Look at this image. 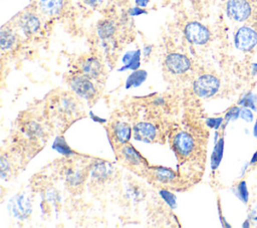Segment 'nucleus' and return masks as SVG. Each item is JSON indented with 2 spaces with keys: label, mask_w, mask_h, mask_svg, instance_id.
I'll use <instances>...</instances> for the list:
<instances>
[{
  "label": "nucleus",
  "mask_w": 257,
  "mask_h": 228,
  "mask_svg": "<svg viewBox=\"0 0 257 228\" xmlns=\"http://www.w3.org/2000/svg\"><path fill=\"white\" fill-rule=\"evenodd\" d=\"M220 87V80L212 74H202L193 82L194 92L201 97L213 96Z\"/></svg>",
  "instance_id": "obj_1"
},
{
  "label": "nucleus",
  "mask_w": 257,
  "mask_h": 228,
  "mask_svg": "<svg viewBox=\"0 0 257 228\" xmlns=\"http://www.w3.org/2000/svg\"><path fill=\"white\" fill-rule=\"evenodd\" d=\"M184 34L186 39L195 45H204L211 37L209 29L198 21L189 22L184 28Z\"/></svg>",
  "instance_id": "obj_2"
},
{
  "label": "nucleus",
  "mask_w": 257,
  "mask_h": 228,
  "mask_svg": "<svg viewBox=\"0 0 257 228\" xmlns=\"http://www.w3.org/2000/svg\"><path fill=\"white\" fill-rule=\"evenodd\" d=\"M91 78L87 77L86 75H76L70 78L69 80V85L71 89L77 94L78 96L86 99V100H91L92 98L95 97L97 91L90 80Z\"/></svg>",
  "instance_id": "obj_3"
},
{
  "label": "nucleus",
  "mask_w": 257,
  "mask_h": 228,
  "mask_svg": "<svg viewBox=\"0 0 257 228\" xmlns=\"http://www.w3.org/2000/svg\"><path fill=\"white\" fill-rule=\"evenodd\" d=\"M234 44L241 51H251L257 45V31L250 26H241L235 33Z\"/></svg>",
  "instance_id": "obj_4"
},
{
  "label": "nucleus",
  "mask_w": 257,
  "mask_h": 228,
  "mask_svg": "<svg viewBox=\"0 0 257 228\" xmlns=\"http://www.w3.org/2000/svg\"><path fill=\"white\" fill-rule=\"evenodd\" d=\"M226 13L232 20L244 22L251 16L252 8L247 0H228Z\"/></svg>",
  "instance_id": "obj_5"
},
{
  "label": "nucleus",
  "mask_w": 257,
  "mask_h": 228,
  "mask_svg": "<svg viewBox=\"0 0 257 228\" xmlns=\"http://www.w3.org/2000/svg\"><path fill=\"white\" fill-rule=\"evenodd\" d=\"M172 146L175 153L180 158H187L195 149V141L190 134L186 132H179L175 135Z\"/></svg>",
  "instance_id": "obj_6"
},
{
  "label": "nucleus",
  "mask_w": 257,
  "mask_h": 228,
  "mask_svg": "<svg viewBox=\"0 0 257 228\" xmlns=\"http://www.w3.org/2000/svg\"><path fill=\"white\" fill-rule=\"evenodd\" d=\"M165 66L173 74H183L190 69L191 61L186 55L173 52L166 56Z\"/></svg>",
  "instance_id": "obj_7"
},
{
  "label": "nucleus",
  "mask_w": 257,
  "mask_h": 228,
  "mask_svg": "<svg viewBox=\"0 0 257 228\" xmlns=\"http://www.w3.org/2000/svg\"><path fill=\"white\" fill-rule=\"evenodd\" d=\"M134 137L137 141L143 143H152L157 138V129L150 123H138L133 128Z\"/></svg>",
  "instance_id": "obj_8"
},
{
  "label": "nucleus",
  "mask_w": 257,
  "mask_h": 228,
  "mask_svg": "<svg viewBox=\"0 0 257 228\" xmlns=\"http://www.w3.org/2000/svg\"><path fill=\"white\" fill-rule=\"evenodd\" d=\"M18 26L27 36L35 34L41 26L39 18L32 12H25L18 18Z\"/></svg>",
  "instance_id": "obj_9"
},
{
  "label": "nucleus",
  "mask_w": 257,
  "mask_h": 228,
  "mask_svg": "<svg viewBox=\"0 0 257 228\" xmlns=\"http://www.w3.org/2000/svg\"><path fill=\"white\" fill-rule=\"evenodd\" d=\"M10 209L15 217L23 219L30 214L31 204L24 195H18L11 200Z\"/></svg>",
  "instance_id": "obj_10"
},
{
  "label": "nucleus",
  "mask_w": 257,
  "mask_h": 228,
  "mask_svg": "<svg viewBox=\"0 0 257 228\" xmlns=\"http://www.w3.org/2000/svg\"><path fill=\"white\" fill-rule=\"evenodd\" d=\"M132 128L123 122H115L111 127V135L113 140L118 145H125L132 135Z\"/></svg>",
  "instance_id": "obj_11"
},
{
  "label": "nucleus",
  "mask_w": 257,
  "mask_h": 228,
  "mask_svg": "<svg viewBox=\"0 0 257 228\" xmlns=\"http://www.w3.org/2000/svg\"><path fill=\"white\" fill-rule=\"evenodd\" d=\"M81 69L83 74L91 79L98 78L103 71L102 64L96 57L86 58L81 64Z\"/></svg>",
  "instance_id": "obj_12"
},
{
  "label": "nucleus",
  "mask_w": 257,
  "mask_h": 228,
  "mask_svg": "<svg viewBox=\"0 0 257 228\" xmlns=\"http://www.w3.org/2000/svg\"><path fill=\"white\" fill-rule=\"evenodd\" d=\"M64 6L63 0H40L39 9L47 16L58 15Z\"/></svg>",
  "instance_id": "obj_13"
},
{
  "label": "nucleus",
  "mask_w": 257,
  "mask_h": 228,
  "mask_svg": "<svg viewBox=\"0 0 257 228\" xmlns=\"http://www.w3.org/2000/svg\"><path fill=\"white\" fill-rule=\"evenodd\" d=\"M121 156L123 160L131 166H140L145 164L144 158L141 156V154L131 145H124L121 148Z\"/></svg>",
  "instance_id": "obj_14"
},
{
  "label": "nucleus",
  "mask_w": 257,
  "mask_h": 228,
  "mask_svg": "<svg viewBox=\"0 0 257 228\" xmlns=\"http://www.w3.org/2000/svg\"><path fill=\"white\" fill-rule=\"evenodd\" d=\"M90 173L92 178H94L95 180L103 181L111 175L112 168H111V165L108 164L107 162L98 161L91 166Z\"/></svg>",
  "instance_id": "obj_15"
},
{
  "label": "nucleus",
  "mask_w": 257,
  "mask_h": 228,
  "mask_svg": "<svg viewBox=\"0 0 257 228\" xmlns=\"http://www.w3.org/2000/svg\"><path fill=\"white\" fill-rule=\"evenodd\" d=\"M122 63L123 67L120 68V70L124 69H132L137 70L140 67L141 64V50H131L127 51L123 57H122Z\"/></svg>",
  "instance_id": "obj_16"
},
{
  "label": "nucleus",
  "mask_w": 257,
  "mask_h": 228,
  "mask_svg": "<svg viewBox=\"0 0 257 228\" xmlns=\"http://www.w3.org/2000/svg\"><path fill=\"white\" fill-rule=\"evenodd\" d=\"M96 31L99 38L109 39L114 35L116 31V26L112 20H102L97 24Z\"/></svg>",
  "instance_id": "obj_17"
},
{
  "label": "nucleus",
  "mask_w": 257,
  "mask_h": 228,
  "mask_svg": "<svg viewBox=\"0 0 257 228\" xmlns=\"http://www.w3.org/2000/svg\"><path fill=\"white\" fill-rule=\"evenodd\" d=\"M16 42V36L9 28L2 27L0 31V46L2 50L11 49Z\"/></svg>",
  "instance_id": "obj_18"
},
{
  "label": "nucleus",
  "mask_w": 257,
  "mask_h": 228,
  "mask_svg": "<svg viewBox=\"0 0 257 228\" xmlns=\"http://www.w3.org/2000/svg\"><path fill=\"white\" fill-rule=\"evenodd\" d=\"M153 174L159 182L164 183V184L172 182L177 177V174L172 169L165 168V167H156V168H154L153 169Z\"/></svg>",
  "instance_id": "obj_19"
},
{
  "label": "nucleus",
  "mask_w": 257,
  "mask_h": 228,
  "mask_svg": "<svg viewBox=\"0 0 257 228\" xmlns=\"http://www.w3.org/2000/svg\"><path fill=\"white\" fill-rule=\"evenodd\" d=\"M148 73L146 70L144 69H137L134 70V72H132L125 82V87L126 88H131V87H137L140 86L147 78Z\"/></svg>",
  "instance_id": "obj_20"
},
{
  "label": "nucleus",
  "mask_w": 257,
  "mask_h": 228,
  "mask_svg": "<svg viewBox=\"0 0 257 228\" xmlns=\"http://www.w3.org/2000/svg\"><path fill=\"white\" fill-rule=\"evenodd\" d=\"M223 151H224V139L221 138L215 145L212 156H211V167L213 170L217 169L221 163L223 158Z\"/></svg>",
  "instance_id": "obj_21"
},
{
  "label": "nucleus",
  "mask_w": 257,
  "mask_h": 228,
  "mask_svg": "<svg viewBox=\"0 0 257 228\" xmlns=\"http://www.w3.org/2000/svg\"><path fill=\"white\" fill-rule=\"evenodd\" d=\"M52 148L54 150H56L58 153L62 154V155H65V156H68V155H71L72 154V151L71 149L69 148V146L67 145V143L65 142L64 138L62 137H57L53 143V146Z\"/></svg>",
  "instance_id": "obj_22"
},
{
  "label": "nucleus",
  "mask_w": 257,
  "mask_h": 228,
  "mask_svg": "<svg viewBox=\"0 0 257 228\" xmlns=\"http://www.w3.org/2000/svg\"><path fill=\"white\" fill-rule=\"evenodd\" d=\"M239 104L249 107L253 110L257 109V96L256 94L252 93V92H248L246 94H244L240 100H239Z\"/></svg>",
  "instance_id": "obj_23"
},
{
  "label": "nucleus",
  "mask_w": 257,
  "mask_h": 228,
  "mask_svg": "<svg viewBox=\"0 0 257 228\" xmlns=\"http://www.w3.org/2000/svg\"><path fill=\"white\" fill-rule=\"evenodd\" d=\"M66 180L67 182L72 185V186H76L79 185L83 182L84 180V175L82 174V172L80 171H73V170H69L66 174Z\"/></svg>",
  "instance_id": "obj_24"
},
{
  "label": "nucleus",
  "mask_w": 257,
  "mask_h": 228,
  "mask_svg": "<svg viewBox=\"0 0 257 228\" xmlns=\"http://www.w3.org/2000/svg\"><path fill=\"white\" fill-rule=\"evenodd\" d=\"M42 128L39 124L35 122H30L26 126V134L31 138H38L42 136Z\"/></svg>",
  "instance_id": "obj_25"
},
{
  "label": "nucleus",
  "mask_w": 257,
  "mask_h": 228,
  "mask_svg": "<svg viewBox=\"0 0 257 228\" xmlns=\"http://www.w3.org/2000/svg\"><path fill=\"white\" fill-rule=\"evenodd\" d=\"M160 196L164 199V201H165L172 209H174V208L177 207L176 196H175L173 193H171L170 191L163 189V190L160 191Z\"/></svg>",
  "instance_id": "obj_26"
},
{
  "label": "nucleus",
  "mask_w": 257,
  "mask_h": 228,
  "mask_svg": "<svg viewBox=\"0 0 257 228\" xmlns=\"http://www.w3.org/2000/svg\"><path fill=\"white\" fill-rule=\"evenodd\" d=\"M237 196L239 197V199L244 202L247 203L248 202V198H249V193L247 191V185L245 181H241L238 186H237Z\"/></svg>",
  "instance_id": "obj_27"
},
{
  "label": "nucleus",
  "mask_w": 257,
  "mask_h": 228,
  "mask_svg": "<svg viewBox=\"0 0 257 228\" xmlns=\"http://www.w3.org/2000/svg\"><path fill=\"white\" fill-rule=\"evenodd\" d=\"M0 172H1V178L2 179H6L10 175V165H9L8 160L4 156L1 157Z\"/></svg>",
  "instance_id": "obj_28"
},
{
  "label": "nucleus",
  "mask_w": 257,
  "mask_h": 228,
  "mask_svg": "<svg viewBox=\"0 0 257 228\" xmlns=\"http://www.w3.org/2000/svg\"><path fill=\"white\" fill-rule=\"evenodd\" d=\"M240 111H241V108L238 107V106H232L230 109H228V111L226 112V116H225V121L226 122H229V121H232V120H236L239 116H240Z\"/></svg>",
  "instance_id": "obj_29"
},
{
  "label": "nucleus",
  "mask_w": 257,
  "mask_h": 228,
  "mask_svg": "<svg viewBox=\"0 0 257 228\" xmlns=\"http://www.w3.org/2000/svg\"><path fill=\"white\" fill-rule=\"evenodd\" d=\"M222 122H223V118H209V119H207L206 124L209 128L219 129Z\"/></svg>",
  "instance_id": "obj_30"
},
{
  "label": "nucleus",
  "mask_w": 257,
  "mask_h": 228,
  "mask_svg": "<svg viewBox=\"0 0 257 228\" xmlns=\"http://www.w3.org/2000/svg\"><path fill=\"white\" fill-rule=\"evenodd\" d=\"M240 117H241L244 121H246V122H248V123H250V122L253 121V113H252L251 109H249V107H246V106H244V108L241 109V111H240Z\"/></svg>",
  "instance_id": "obj_31"
},
{
  "label": "nucleus",
  "mask_w": 257,
  "mask_h": 228,
  "mask_svg": "<svg viewBox=\"0 0 257 228\" xmlns=\"http://www.w3.org/2000/svg\"><path fill=\"white\" fill-rule=\"evenodd\" d=\"M147 11L145 9H143L142 7L140 6H136V7H133L131 10H130V14L132 16H139L141 14H146Z\"/></svg>",
  "instance_id": "obj_32"
},
{
  "label": "nucleus",
  "mask_w": 257,
  "mask_h": 228,
  "mask_svg": "<svg viewBox=\"0 0 257 228\" xmlns=\"http://www.w3.org/2000/svg\"><path fill=\"white\" fill-rule=\"evenodd\" d=\"M248 219H249L252 223H254V224L257 226V206H255V207L251 210Z\"/></svg>",
  "instance_id": "obj_33"
},
{
  "label": "nucleus",
  "mask_w": 257,
  "mask_h": 228,
  "mask_svg": "<svg viewBox=\"0 0 257 228\" xmlns=\"http://www.w3.org/2000/svg\"><path fill=\"white\" fill-rule=\"evenodd\" d=\"M84 1V3L86 4V5H88V6H90V7H97V6H99L104 0H83Z\"/></svg>",
  "instance_id": "obj_34"
},
{
  "label": "nucleus",
  "mask_w": 257,
  "mask_h": 228,
  "mask_svg": "<svg viewBox=\"0 0 257 228\" xmlns=\"http://www.w3.org/2000/svg\"><path fill=\"white\" fill-rule=\"evenodd\" d=\"M135 1H136V4L140 7H146L150 2V0H135Z\"/></svg>",
  "instance_id": "obj_35"
},
{
  "label": "nucleus",
  "mask_w": 257,
  "mask_h": 228,
  "mask_svg": "<svg viewBox=\"0 0 257 228\" xmlns=\"http://www.w3.org/2000/svg\"><path fill=\"white\" fill-rule=\"evenodd\" d=\"M90 117L92 118L93 121H97V122H99V123H105V120H104V119H100V118L94 116L92 112H90Z\"/></svg>",
  "instance_id": "obj_36"
},
{
  "label": "nucleus",
  "mask_w": 257,
  "mask_h": 228,
  "mask_svg": "<svg viewBox=\"0 0 257 228\" xmlns=\"http://www.w3.org/2000/svg\"><path fill=\"white\" fill-rule=\"evenodd\" d=\"M256 162H257V151H256L255 154L253 155V157H252V159H251V161H250V164L253 165V164H255Z\"/></svg>",
  "instance_id": "obj_37"
},
{
  "label": "nucleus",
  "mask_w": 257,
  "mask_h": 228,
  "mask_svg": "<svg viewBox=\"0 0 257 228\" xmlns=\"http://www.w3.org/2000/svg\"><path fill=\"white\" fill-rule=\"evenodd\" d=\"M257 73V63L252 64V74L255 75Z\"/></svg>",
  "instance_id": "obj_38"
},
{
  "label": "nucleus",
  "mask_w": 257,
  "mask_h": 228,
  "mask_svg": "<svg viewBox=\"0 0 257 228\" xmlns=\"http://www.w3.org/2000/svg\"><path fill=\"white\" fill-rule=\"evenodd\" d=\"M253 135L257 139V122H255V125H254V128H253Z\"/></svg>",
  "instance_id": "obj_39"
},
{
  "label": "nucleus",
  "mask_w": 257,
  "mask_h": 228,
  "mask_svg": "<svg viewBox=\"0 0 257 228\" xmlns=\"http://www.w3.org/2000/svg\"><path fill=\"white\" fill-rule=\"evenodd\" d=\"M145 50H147L146 55H149V54H150V52H151V50H152V48H151V46H147V47L145 48Z\"/></svg>",
  "instance_id": "obj_40"
}]
</instances>
